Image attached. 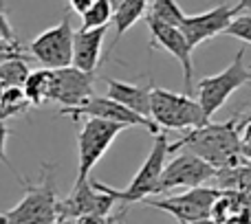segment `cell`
<instances>
[{
    "instance_id": "27",
    "label": "cell",
    "mask_w": 251,
    "mask_h": 224,
    "mask_svg": "<svg viewBox=\"0 0 251 224\" xmlns=\"http://www.w3.org/2000/svg\"><path fill=\"white\" fill-rule=\"evenodd\" d=\"M0 40H16L11 24H9V18L2 7H0Z\"/></svg>"
},
{
    "instance_id": "8",
    "label": "cell",
    "mask_w": 251,
    "mask_h": 224,
    "mask_svg": "<svg viewBox=\"0 0 251 224\" xmlns=\"http://www.w3.org/2000/svg\"><path fill=\"white\" fill-rule=\"evenodd\" d=\"M29 55L35 57L42 64V68L55 70L62 68V66H71V57H73V26H71V18L64 16L60 24L42 31L38 38L31 40Z\"/></svg>"
},
{
    "instance_id": "17",
    "label": "cell",
    "mask_w": 251,
    "mask_h": 224,
    "mask_svg": "<svg viewBox=\"0 0 251 224\" xmlns=\"http://www.w3.org/2000/svg\"><path fill=\"white\" fill-rule=\"evenodd\" d=\"M51 79H53L51 68L29 70L25 84H22V92H25V97L29 99L31 106H42L49 101V95H51Z\"/></svg>"
},
{
    "instance_id": "19",
    "label": "cell",
    "mask_w": 251,
    "mask_h": 224,
    "mask_svg": "<svg viewBox=\"0 0 251 224\" xmlns=\"http://www.w3.org/2000/svg\"><path fill=\"white\" fill-rule=\"evenodd\" d=\"M31 108L29 99L22 92V86H4L0 92V121H7L9 116L25 114Z\"/></svg>"
},
{
    "instance_id": "29",
    "label": "cell",
    "mask_w": 251,
    "mask_h": 224,
    "mask_svg": "<svg viewBox=\"0 0 251 224\" xmlns=\"http://www.w3.org/2000/svg\"><path fill=\"white\" fill-rule=\"evenodd\" d=\"M95 2V0H69V4H71V9H73L75 13H84L91 4Z\"/></svg>"
},
{
    "instance_id": "14",
    "label": "cell",
    "mask_w": 251,
    "mask_h": 224,
    "mask_svg": "<svg viewBox=\"0 0 251 224\" xmlns=\"http://www.w3.org/2000/svg\"><path fill=\"white\" fill-rule=\"evenodd\" d=\"M234 7L227 4V0H221V4L205 13H196V16H185L178 29L183 31L187 44L196 48L199 44L207 42V40L216 38L218 33H225L227 24L234 18Z\"/></svg>"
},
{
    "instance_id": "12",
    "label": "cell",
    "mask_w": 251,
    "mask_h": 224,
    "mask_svg": "<svg viewBox=\"0 0 251 224\" xmlns=\"http://www.w3.org/2000/svg\"><path fill=\"white\" fill-rule=\"evenodd\" d=\"M64 114H71L73 119H77V116H97V119H106V121H113V123H122L126 128H137V125H141V128L150 130L152 134L159 132L154 121L137 114V112H132L130 108H126V106L117 104L115 99H110V97H106V95L104 97H100V95L88 97L82 106H77V108H73V110H66Z\"/></svg>"
},
{
    "instance_id": "31",
    "label": "cell",
    "mask_w": 251,
    "mask_h": 224,
    "mask_svg": "<svg viewBox=\"0 0 251 224\" xmlns=\"http://www.w3.org/2000/svg\"><path fill=\"white\" fill-rule=\"evenodd\" d=\"M221 224H251V220L247 216H236V218H229V220H225Z\"/></svg>"
},
{
    "instance_id": "35",
    "label": "cell",
    "mask_w": 251,
    "mask_h": 224,
    "mask_svg": "<svg viewBox=\"0 0 251 224\" xmlns=\"http://www.w3.org/2000/svg\"><path fill=\"white\" fill-rule=\"evenodd\" d=\"M2 88H4V86H2V84H0V92H2Z\"/></svg>"
},
{
    "instance_id": "25",
    "label": "cell",
    "mask_w": 251,
    "mask_h": 224,
    "mask_svg": "<svg viewBox=\"0 0 251 224\" xmlns=\"http://www.w3.org/2000/svg\"><path fill=\"white\" fill-rule=\"evenodd\" d=\"M13 57H26L20 42L18 40H0V62L13 60Z\"/></svg>"
},
{
    "instance_id": "30",
    "label": "cell",
    "mask_w": 251,
    "mask_h": 224,
    "mask_svg": "<svg viewBox=\"0 0 251 224\" xmlns=\"http://www.w3.org/2000/svg\"><path fill=\"white\" fill-rule=\"evenodd\" d=\"M247 11H251V0H240V2L234 7L236 16H238V13H247Z\"/></svg>"
},
{
    "instance_id": "36",
    "label": "cell",
    "mask_w": 251,
    "mask_h": 224,
    "mask_svg": "<svg viewBox=\"0 0 251 224\" xmlns=\"http://www.w3.org/2000/svg\"><path fill=\"white\" fill-rule=\"evenodd\" d=\"M119 224H122V222H119Z\"/></svg>"
},
{
    "instance_id": "6",
    "label": "cell",
    "mask_w": 251,
    "mask_h": 224,
    "mask_svg": "<svg viewBox=\"0 0 251 224\" xmlns=\"http://www.w3.org/2000/svg\"><path fill=\"white\" fill-rule=\"evenodd\" d=\"M126 130L122 123H113L97 116H86L77 134V180L91 176L93 167L104 158L113 141Z\"/></svg>"
},
{
    "instance_id": "3",
    "label": "cell",
    "mask_w": 251,
    "mask_h": 224,
    "mask_svg": "<svg viewBox=\"0 0 251 224\" xmlns=\"http://www.w3.org/2000/svg\"><path fill=\"white\" fill-rule=\"evenodd\" d=\"M165 158H168V136L165 132H156L154 134V145H152L150 154L146 156L143 165L139 167V172L134 174V178L130 180V185L124 191H117L113 187L97 182L91 178L93 187L101 189L106 194H110L115 198V202H124V204H132V202H143L150 196H156V185H159L161 172H163Z\"/></svg>"
},
{
    "instance_id": "26",
    "label": "cell",
    "mask_w": 251,
    "mask_h": 224,
    "mask_svg": "<svg viewBox=\"0 0 251 224\" xmlns=\"http://www.w3.org/2000/svg\"><path fill=\"white\" fill-rule=\"evenodd\" d=\"M9 134H11V130L7 128L4 121H0V163H4L13 174H16V178H20V174L16 172V167L11 165V160H9V156H7V138H9Z\"/></svg>"
},
{
    "instance_id": "16",
    "label": "cell",
    "mask_w": 251,
    "mask_h": 224,
    "mask_svg": "<svg viewBox=\"0 0 251 224\" xmlns=\"http://www.w3.org/2000/svg\"><path fill=\"white\" fill-rule=\"evenodd\" d=\"M106 97L115 99L117 104L126 106L137 114L150 119V86H139V84H126L117 79H106ZM152 121V119H150Z\"/></svg>"
},
{
    "instance_id": "21",
    "label": "cell",
    "mask_w": 251,
    "mask_h": 224,
    "mask_svg": "<svg viewBox=\"0 0 251 224\" xmlns=\"http://www.w3.org/2000/svg\"><path fill=\"white\" fill-rule=\"evenodd\" d=\"M26 57H13V60L0 62V84L2 86H22L29 75Z\"/></svg>"
},
{
    "instance_id": "11",
    "label": "cell",
    "mask_w": 251,
    "mask_h": 224,
    "mask_svg": "<svg viewBox=\"0 0 251 224\" xmlns=\"http://www.w3.org/2000/svg\"><path fill=\"white\" fill-rule=\"evenodd\" d=\"M115 207V198L101 189H95L91 176L84 180H75L71 194L64 200H57V218L75 220L79 216L97 213V216H110Z\"/></svg>"
},
{
    "instance_id": "34",
    "label": "cell",
    "mask_w": 251,
    "mask_h": 224,
    "mask_svg": "<svg viewBox=\"0 0 251 224\" xmlns=\"http://www.w3.org/2000/svg\"><path fill=\"white\" fill-rule=\"evenodd\" d=\"M119 2H122V0H108V4H110V7H113V11H115V9H117V4Z\"/></svg>"
},
{
    "instance_id": "24",
    "label": "cell",
    "mask_w": 251,
    "mask_h": 224,
    "mask_svg": "<svg viewBox=\"0 0 251 224\" xmlns=\"http://www.w3.org/2000/svg\"><path fill=\"white\" fill-rule=\"evenodd\" d=\"M240 128V154L245 160H251V112L245 119H238Z\"/></svg>"
},
{
    "instance_id": "5",
    "label": "cell",
    "mask_w": 251,
    "mask_h": 224,
    "mask_svg": "<svg viewBox=\"0 0 251 224\" xmlns=\"http://www.w3.org/2000/svg\"><path fill=\"white\" fill-rule=\"evenodd\" d=\"M249 82H251V66L245 64V48H240L238 55L234 57V62L223 73L201 79L199 86H196V101L201 104L205 116L212 119L227 104V99Z\"/></svg>"
},
{
    "instance_id": "18",
    "label": "cell",
    "mask_w": 251,
    "mask_h": 224,
    "mask_svg": "<svg viewBox=\"0 0 251 224\" xmlns=\"http://www.w3.org/2000/svg\"><path fill=\"white\" fill-rule=\"evenodd\" d=\"M146 9L148 0H122L117 4V9L113 11V18H110V22L115 24V31H117V38H122L130 26H134L141 20Z\"/></svg>"
},
{
    "instance_id": "10",
    "label": "cell",
    "mask_w": 251,
    "mask_h": 224,
    "mask_svg": "<svg viewBox=\"0 0 251 224\" xmlns=\"http://www.w3.org/2000/svg\"><path fill=\"white\" fill-rule=\"evenodd\" d=\"M95 73H86L75 66H62L53 70L49 101L62 106V112L82 106L88 97L95 95Z\"/></svg>"
},
{
    "instance_id": "9",
    "label": "cell",
    "mask_w": 251,
    "mask_h": 224,
    "mask_svg": "<svg viewBox=\"0 0 251 224\" xmlns=\"http://www.w3.org/2000/svg\"><path fill=\"white\" fill-rule=\"evenodd\" d=\"M214 174H216V169L209 163H205L203 158L190 154V152H183V154L174 156L168 165H163L159 185H156V194L176 189V187L192 189V187L205 185L214 178Z\"/></svg>"
},
{
    "instance_id": "1",
    "label": "cell",
    "mask_w": 251,
    "mask_h": 224,
    "mask_svg": "<svg viewBox=\"0 0 251 224\" xmlns=\"http://www.w3.org/2000/svg\"><path fill=\"white\" fill-rule=\"evenodd\" d=\"M178 150H185L190 154L203 158L214 169L231 167L243 163L240 154V128L238 119H229L225 123H203L199 128H192L185 136H181L176 143H168V154H174Z\"/></svg>"
},
{
    "instance_id": "13",
    "label": "cell",
    "mask_w": 251,
    "mask_h": 224,
    "mask_svg": "<svg viewBox=\"0 0 251 224\" xmlns=\"http://www.w3.org/2000/svg\"><path fill=\"white\" fill-rule=\"evenodd\" d=\"M146 24L150 29V35H152V42L156 46H161L165 53H170L172 57H176L178 64L183 68V82H185V95H192V75H194V64H192V51L194 48L187 44L185 35L178 26H170V24H163V22L154 20V18L146 16Z\"/></svg>"
},
{
    "instance_id": "20",
    "label": "cell",
    "mask_w": 251,
    "mask_h": 224,
    "mask_svg": "<svg viewBox=\"0 0 251 224\" xmlns=\"http://www.w3.org/2000/svg\"><path fill=\"white\" fill-rule=\"evenodd\" d=\"M150 18L154 20L163 22V24H170V26H181L183 18V9L178 7L176 0H152V7H150Z\"/></svg>"
},
{
    "instance_id": "4",
    "label": "cell",
    "mask_w": 251,
    "mask_h": 224,
    "mask_svg": "<svg viewBox=\"0 0 251 224\" xmlns=\"http://www.w3.org/2000/svg\"><path fill=\"white\" fill-rule=\"evenodd\" d=\"M150 119L159 130H192L209 121L192 95H178L165 88H150Z\"/></svg>"
},
{
    "instance_id": "32",
    "label": "cell",
    "mask_w": 251,
    "mask_h": 224,
    "mask_svg": "<svg viewBox=\"0 0 251 224\" xmlns=\"http://www.w3.org/2000/svg\"><path fill=\"white\" fill-rule=\"evenodd\" d=\"M183 224H218L214 218H199V220H192V222H183Z\"/></svg>"
},
{
    "instance_id": "28",
    "label": "cell",
    "mask_w": 251,
    "mask_h": 224,
    "mask_svg": "<svg viewBox=\"0 0 251 224\" xmlns=\"http://www.w3.org/2000/svg\"><path fill=\"white\" fill-rule=\"evenodd\" d=\"M73 224H113L108 216H97V213H88V216L75 218Z\"/></svg>"
},
{
    "instance_id": "7",
    "label": "cell",
    "mask_w": 251,
    "mask_h": 224,
    "mask_svg": "<svg viewBox=\"0 0 251 224\" xmlns=\"http://www.w3.org/2000/svg\"><path fill=\"white\" fill-rule=\"evenodd\" d=\"M218 194L221 191L216 187L199 185V187H192V189H185V194L168 196V198H159V200L146 198L143 202L152 209L170 213L178 224H183V222L199 220V218H209Z\"/></svg>"
},
{
    "instance_id": "2",
    "label": "cell",
    "mask_w": 251,
    "mask_h": 224,
    "mask_svg": "<svg viewBox=\"0 0 251 224\" xmlns=\"http://www.w3.org/2000/svg\"><path fill=\"white\" fill-rule=\"evenodd\" d=\"M25 187V198L13 209L0 213V224H53L57 220V191L53 165L44 163L38 182L18 178Z\"/></svg>"
},
{
    "instance_id": "33",
    "label": "cell",
    "mask_w": 251,
    "mask_h": 224,
    "mask_svg": "<svg viewBox=\"0 0 251 224\" xmlns=\"http://www.w3.org/2000/svg\"><path fill=\"white\" fill-rule=\"evenodd\" d=\"M53 224H73V220H69V218H57Z\"/></svg>"
},
{
    "instance_id": "22",
    "label": "cell",
    "mask_w": 251,
    "mask_h": 224,
    "mask_svg": "<svg viewBox=\"0 0 251 224\" xmlns=\"http://www.w3.org/2000/svg\"><path fill=\"white\" fill-rule=\"evenodd\" d=\"M82 18V26L79 29H97V26H106L113 18V7L108 4V0H95L84 13H79Z\"/></svg>"
},
{
    "instance_id": "15",
    "label": "cell",
    "mask_w": 251,
    "mask_h": 224,
    "mask_svg": "<svg viewBox=\"0 0 251 224\" xmlns=\"http://www.w3.org/2000/svg\"><path fill=\"white\" fill-rule=\"evenodd\" d=\"M106 31H108L106 26L73 31V57H71V66H75L79 70H86V73H95L97 64H100Z\"/></svg>"
},
{
    "instance_id": "23",
    "label": "cell",
    "mask_w": 251,
    "mask_h": 224,
    "mask_svg": "<svg viewBox=\"0 0 251 224\" xmlns=\"http://www.w3.org/2000/svg\"><path fill=\"white\" fill-rule=\"evenodd\" d=\"M225 33L231 35V38H238V40H243V42L251 44V16H247V13H238V16H234L231 22L227 24Z\"/></svg>"
}]
</instances>
